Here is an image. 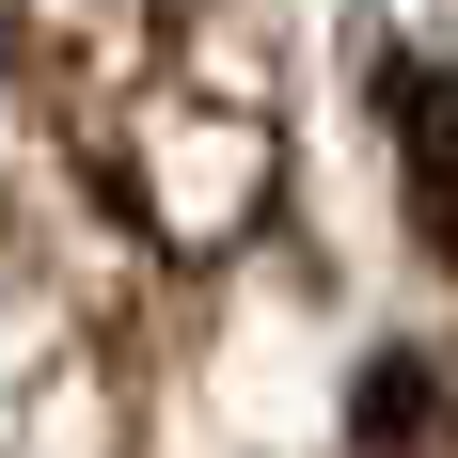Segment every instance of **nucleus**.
<instances>
[{
	"label": "nucleus",
	"instance_id": "f257e3e1",
	"mask_svg": "<svg viewBox=\"0 0 458 458\" xmlns=\"http://www.w3.org/2000/svg\"><path fill=\"white\" fill-rule=\"evenodd\" d=\"M395 142H411V206L458 253V80H395Z\"/></svg>",
	"mask_w": 458,
	"mask_h": 458
}]
</instances>
